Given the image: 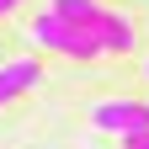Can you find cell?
Returning <instances> with one entry per match:
<instances>
[{
    "label": "cell",
    "instance_id": "obj_1",
    "mask_svg": "<svg viewBox=\"0 0 149 149\" xmlns=\"http://www.w3.org/2000/svg\"><path fill=\"white\" fill-rule=\"evenodd\" d=\"M32 37H37V48L64 53V59H96V53H101L96 32H85V27H74V22H59L53 11H43L32 22Z\"/></svg>",
    "mask_w": 149,
    "mask_h": 149
},
{
    "label": "cell",
    "instance_id": "obj_2",
    "mask_svg": "<svg viewBox=\"0 0 149 149\" xmlns=\"http://www.w3.org/2000/svg\"><path fill=\"white\" fill-rule=\"evenodd\" d=\"M91 123L101 128V133H144L149 128V101H128V96H117V101H96L91 107Z\"/></svg>",
    "mask_w": 149,
    "mask_h": 149
},
{
    "label": "cell",
    "instance_id": "obj_3",
    "mask_svg": "<svg viewBox=\"0 0 149 149\" xmlns=\"http://www.w3.org/2000/svg\"><path fill=\"white\" fill-rule=\"evenodd\" d=\"M37 80H43L37 59H11V64H0V107H6V101H16V96H27Z\"/></svg>",
    "mask_w": 149,
    "mask_h": 149
},
{
    "label": "cell",
    "instance_id": "obj_4",
    "mask_svg": "<svg viewBox=\"0 0 149 149\" xmlns=\"http://www.w3.org/2000/svg\"><path fill=\"white\" fill-rule=\"evenodd\" d=\"M91 32L101 37V53H128V48H133V37H139L133 22H128V16H117V11H101Z\"/></svg>",
    "mask_w": 149,
    "mask_h": 149
},
{
    "label": "cell",
    "instance_id": "obj_5",
    "mask_svg": "<svg viewBox=\"0 0 149 149\" xmlns=\"http://www.w3.org/2000/svg\"><path fill=\"white\" fill-rule=\"evenodd\" d=\"M53 16H59V22H74V27H96V16H101V6H96V0H53V6H48ZM96 43H101V37H96Z\"/></svg>",
    "mask_w": 149,
    "mask_h": 149
},
{
    "label": "cell",
    "instance_id": "obj_6",
    "mask_svg": "<svg viewBox=\"0 0 149 149\" xmlns=\"http://www.w3.org/2000/svg\"><path fill=\"white\" fill-rule=\"evenodd\" d=\"M123 149H149V128H144V133H128V139H123Z\"/></svg>",
    "mask_w": 149,
    "mask_h": 149
},
{
    "label": "cell",
    "instance_id": "obj_7",
    "mask_svg": "<svg viewBox=\"0 0 149 149\" xmlns=\"http://www.w3.org/2000/svg\"><path fill=\"white\" fill-rule=\"evenodd\" d=\"M16 6H22V0H0V16H11V11H16Z\"/></svg>",
    "mask_w": 149,
    "mask_h": 149
},
{
    "label": "cell",
    "instance_id": "obj_8",
    "mask_svg": "<svg viewBox=\"0 0 149 149\" xmlns=\"http://www.w3.org/2000/svg\"><path fill=\"white\" fill-rule=\"evenodd\" d=\"M144 74H149V64H144Z\"/></svg>",
    "mask_w": 149,
    "mask_h": 149
}]
</instances>
